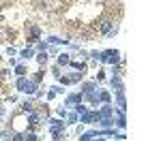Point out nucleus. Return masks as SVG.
Returning <instances> with one entry per match:
<instances>
[{
	"mask_svg": "<svg viewBox=\"0 0 161 141\" xmlns=\"http://www.w3.org/2000/svg\"><path fill=\"white\" fill-rule=\"evenodd\" d=\"M50 135L54 141H60L67 137V133H64V122H62L60 118H52L50 120Z\"/></svg>",
	"mask_w": 161,
	"mask_h": 141,
	"instance_id": "1",
	"label": "nucleus"
},
{
	"mask_svg": "<svg viewBox=\"0 0 161 141\" xmlns=\"http://www.w3.org/2000/svg\"><path fill=\"white\" fill-rule=\"evenodd\" d=\"M15 86H17L19 92H24V94H28V96H32V94L39 90V83H35V81H32V79H28V77H17Z\"/></svg>",
	"mask_w": 161,
	"mask_h": 141,
	"instance_id": "2",
	"label": "nucleus"
},
{
	"mask_svg": "<svg viewBox=\"0 0 161 141\" xmlns=\"http://www.w3.org/2000/svg\"><path fill=\"white\" fill-rule=\"evenodd\" d=\"M99 62H105L114 66V64H120V51L118 49H105L99 53Z\"/></svg>",
	"mask_w": 161,
	"mask_h": 141,
	"instance_id": "3",
	"label": "nucleus"
},
{
	"mask_svg": "<svg viewBox=\"0 0 161 141\" xmlns=\"http://www.w3.org/2000/svg\"><path fill=\"white\" fill-rule=\"evenodd\" d=\"M82 101H84V94H82V92H73V94H67L64 105H67V107H75V105H80Z\"/></svg>",
	"mask_w": 161,
	"mask_h": 141,
	"instance_id": "4",
	"label": "nucleus"
},
{
	"mask_svg": "<svg viewBox=\"0 0 161 141\" xmlns=\"http://www.w3.org/2000/svg\"><path fill=\"white\" fill-rule=\"evenodd\" d=\"M80 122H84V124H97V111H84V113H80Z\"/></svg>",
	"mask_w": 161,
	"mask_h": 141,
	"instance_id": "5",
	"label": "nucleus"
},
{
	"mask_svg": "<svg viewBox=\"0 0 161 141\" xmlns=\"http://www.w3.org/2000/svg\"><path fill=\"white\" fill-rule=\"evenodd\" d=\"M35 53H37V49H35L32 45H26L24 49L19 51V58H22V60H32V58H35Z\"/></svg>",
	"mask_w": 161,
	"mask_h": 141,
	"instance_id": "6",
	"label": "nucleus"
},
{
	"mask_svg": "<svg viewBox=\"0 0 161 141\" xmlns=\"http://www.w3.org/2000/svg\"><path fill=\"white\" fill-rule=\"evenodd\" d=\"M114 113H116V120H114V124L123 130L125 126H127V118H125V111H120V109H114Z\"/></svg>",
	"mask_w": 161,
	"mask_h": 141,
	"instance_id": "7",
	"label": "nucleus"
},
{
	"mask_svg": "<svg viewBox=\"0 0 161 141\" xmlns=\"http://www.w3.org/2000/svg\"><path fill=\"white\" fill-rule=\"evenodd\" d=\"M116 109H120V111H125L127 109V98H125V90H118L116 92Z\"/></svg>",
	"mask_w": 161,
	"mask_h": 141,
	"instance_id": "8",
	"label": "nucleus"
},
{
	"mask_svg": "<svg viewBox=\"0 0 161 141\" xmlns=\"http://www.w3.org/2000/svg\"><path fill=\"white\" fill-rule=\"evenodd\" d=\"M97 124L103 128H114V118H108V115H97Z\"/></svg>",
	"mask_w": 161,
	"mask_h": 141,
	"instance_id": "9",
	"label": "nucleus"
},
{
	"mask_svg": "<svg viewBox=\"0 0 161 141\" xmlns=\"http://www.w3.org/2000/svg\"><path fill=\"white\" fill-rule=\"evenodd\" d=\"M28 34H30V43H37L39 38H41V28L39 26H30L28 28Z\"/></svg>",
	"mask_w": 161,
	"mask_h": 141,
	"instance_id": "10",
	"label": "nucleus"
},
{
	"mask_svg": "<svg viewBox=\"0 0 161 141\" xmlns=\"http://www.w3.org/2000/svg\"><path fill=\"white\" fill-rule=\"evenodd\" d=\"M114 26H118V24H114V19H105V22H101V26H99V30H101V34L105 37L108 32H110Z\"/></svg>",
	"mask_w": 161,
	"mask_h": 141,
	"instance_id": "11",
	"label": "nucleus"
},
{
	"mask_svg": "<svg viewBox=\"0 0 161 141\" xmlns=\"http://www.w3.org/2000/svg\"><path fill=\"white\" fill-rule=\"evenodd\" d=\"M84 98H86L90 105H99V90H92V92H86L84 94Z\"/></svg>",
	"mask_w": 161,
	"mask_h": 141,
	"instance_id": "12",
	"label": "nucleus"
},
{
	"mask_svg": "<svg viewBox=\"0 0 161 141\" xmlns=\"http://www.w3.org/2000/svg\"><path fill=\"white\" fill-rule=\"evenodd\" d=\"M110 86L114 88V92H118V90H125V83L120 81V77H118V75H116V77L112 75V77H110Z\"/></svg>",
	"mask_w": 161,
	"mask_h": 141,
	"instance_id": "13",
	"label": "nucleus"
},
{
	"mask_svg": "<svg viewBox=\"0 0 161 141\" xmlns=\"http://www.w3.org/2000/svg\"><path fill=\"white\" fill-rule=\"evenodd\" d=\"M45 43H50V45H69V41L62 37H45Z\"/></svg>",
	"mask_w": 161,
	"mask_h": 141,
	"instance_id": "14",
	"label": "nucleus"
},
{
	"mask_svg": "<svg viewBox=\"0 0 161 141\" xmlns=\"http://www.w3.org/2000/svg\"><path fill=\"white\" fill-rule=\"evenodd\" d=\"M41 120H43V113H37V111H30V113H28V122H30V126H37Z\"/></svg>",
	"mask_w": 161,
	"mask_h": 141,
	"instance_id": "15",
	"label": "nucleus"
},
{
	"mask_svg": "<svg viewBox=\"0 0 161 141\" xmlns=\"http://www.w3.org/2000/svg\"><path fill=\"white\" fill-rule=\"evenodd\" d=\"M97 88H99L97 81H86V83H82V90H80V92L86 94V92H92V90H97Z\"/></svg>",
	"mask_w": 161,
	"mask_h": 141,
	"instance_id": "16",
	"label": "nucleus"
},
{
	"mask_svg": "<svg viewBox=\"0 0 161 141\" xmlns=\"http://www.w3.org/2000/svg\"><path fill=\"white\" fill-rule=\"evenodd\" d=\"M97 115H108V118H114V107H112V105H103L99 111H97Z\"/></svg>",
	"mask_w": 161,
	"mask_h": 141,
	"instance_id": "17",
	"label": "nucleus"
},
{
	"mask_svg": "<svg viewBox=\"0 0 161 141\" xmlns=\"http://www.w3.org/2000/svg\"><path fill=\"white\" fill-rule=\"evenodd\" d=\"M22 111H26V113H30V111H35V103L30 101V98H26L24 103H22V107H19Z\"/></svg>",
	"mask_w": 161,
	"mask_h": 141,
	"instance_id": "18",
	"label": "nucleus"
},
{
	"mask_svg": "<svg viewBox=\"0 0 161 141\" xmlns=\"http://www.w3.org/2000/svg\"><path fill=\"white\" fill-rule=\"evenodd\" d=\"M82 77H84V73H82V71H73V73H69V75H67V79H69L71 83H75V81H80Z\"/></svg>",
	"mask_w": 161,
	"mask_h": 141,
	"instance_id": "19",
	"label": "nucleus"
},
{
	"mask_svg": "<svg viewBox=\"0 0 161 141\" xmlns=\"http://www.w3.org/2000/svg\"><path fill=\"white\" fill-rule=\"evenodd\" d=\"M99 103H103V105H112V96H110V92H99Z\"/></svg>",
	"mask_w": 161,
	"mask_h": 141,
	"instance_id": "20",
	"label": "nucleus"
},
{
	"mask_svg": "<svg viewBox=\"0 0 161 141\" xmlns=\"http://www.w3.org/2000/svg\"><path fill=\"white\" fill-rule=\"evenodd\" d=\"M35 58H37V62L43 66V64L47 62V51H37V53H35Z\"/></svg>",
	"mask_w": 161,
	"mask_h": 141,
	"instance_id": "21",
	"label": "nucleus"
},
{
	"mask_svg": "<svg viewBox=\"0 0 161 141\" xmlns=\"http://www.w3.org/2000/svg\"><path fill=\"white\" fill-rule=\"evenodd\" d=\"M26 73H28L26 64H15V75L17 77H26Z\"/></svg>",
	"mask_w": 161,
	"mask_h": 141,
	"instance_id": "22",
	"label": "nucleus"
},
{
	"mask_svg": "<svg viewBox=\"0 0 161 141\" xmlns=\"http://www.w3.org/2000/svg\"><path fill=\"white\" fill-rule=\"evenodd\" d=\"M56 62H58V66H67V64L71 62V58H69L67 53H58V60H56Z\"/></svg>",
	"mask_w": 161,
	"mask_h": 141,
	"instance_id": "23",
	"label": "nucleus"
},
{
	"mask_svg": "<svg viewBox=\"0 0 161 141\" xmlns=\"http://www.w3.org/2000/svg\"><path fill=\"white\" fill-rule=\"evenodd\" d=\"M67 66H71V68H75V71H82V73H84V68H86L84 62H69Z\"/></svg>",
	"mask_w": 161,
	"mask_h": 141,
	"instance_id": "24",
	"label": "nucleus"
},
{
	"mask_svg": "<svg viewBox=\"0 0 161 141\" xmlns=\"http://www.w3.org/2000/svg\"><path fill=\"white\" fill-rule=\"evenodd\" d=\"M77 120H80V115L75 113V111H73V113H67V124H75Z\"/></svg>",
	"mask_w": 161,
	"mask_h": 141,
	"instance_id": "25",
	"label": "nucleus"
},
{
	"mask_svg": "<svg viewBox=\"0 0 161 141\" xmlns=\"http://www.w3.org/2000/svg\"><path fill=\"white\" fill-rule=\"evenodd\" d=\"M43 73H45V71H37V73H35V75L30 77V79H32L35 83H41V79H43Z\"/></svg>",
	"mask_w": 161,
	"mask_h": 141,
	"instance_id": "26",
	"label": "nucleus"
},
{
	"mask_svg": "<svg viewBox=\"0 0 161 141\" xmlns=\"http://www.w3.org/2000/svg\"><path fill=\"white\" fill-rule=\"evenodd\" d=\"M50 92H52V94H62V92H64V88H60L58 83H54V86L50 88Z\"/></svg>",
	"mask_w": 161,
	"mask_h": 141,
	"instance_id": "27",
	"label": "nucleus"
},
{
	"mask_svg": "<svg viewBox=\"0 0 161 141\" xmlns=\"http://www.w3.org/2000/svg\"><path fill=\"white\" fill-rule=\"evenodd\" d=\"M13 141H26V133H15L13 135Z\"/></svg>",
	"mask_w": 161,
	"mask_h": 141,
	"instance_id": "28",
	"label": "nucleus"
},
{
	"mask_svg": "<svg viewBox=\"0 0 161 141\" xmlns=\"http://www.w3.org/2000/svg\"><path fill=\"white\" fill-rule=\"evenodd\" d=\"M56 113H58V118L64 120V118H67V107H58V111H56Z\"/></svg>",
	"mask_w": 161,
	"mask_h": 141,
	"instance_id": "29",
	"label": "nucleus"
},
{
	"mask_svg": "<svg viewBox=\"0 0 161 141\" xmlns=\"http://www.w3.org/2000/svg\"><path fill=\"white\" fill-rule=\"evenodd\" d=\"M26 141H39V137L35 133H26Z\"/></svg>",
	"mask_w": 161,
	"mask_h": 141,
	"instance_id": "30",
	"label": "nucleus"
},
{
	"mask_svg": "<svg viewBox=\"0 0 161 141\" xmlns=\"http://www.w3.org/2000/svg\"><path fill=\"white\" fill-rule=\"evenodd\" d=\"M7 53H9V58H13V56L17 53V49H15V47H7Z\"/></svg>",
	"mask_w": 161,
	"mask_h": 141,
	"instance_id": "31",
	"label": "nucleus"
},
{
	"mask_svg": "<svg viewBox=\"0 0 161 141\" xmlns=\"http://www.w3.org/2000/svg\"><path fill=\"white\" fill-rule=\"evenodd\" d=\"M92 141H105V139H103V137H101V135H99V137H95V139H92Z\"/></svg>",
	"mask_w": 161,
	"mask_h": 141,
	"instance_id": "32",
	"label": "nucleus"
}]
</instances>
